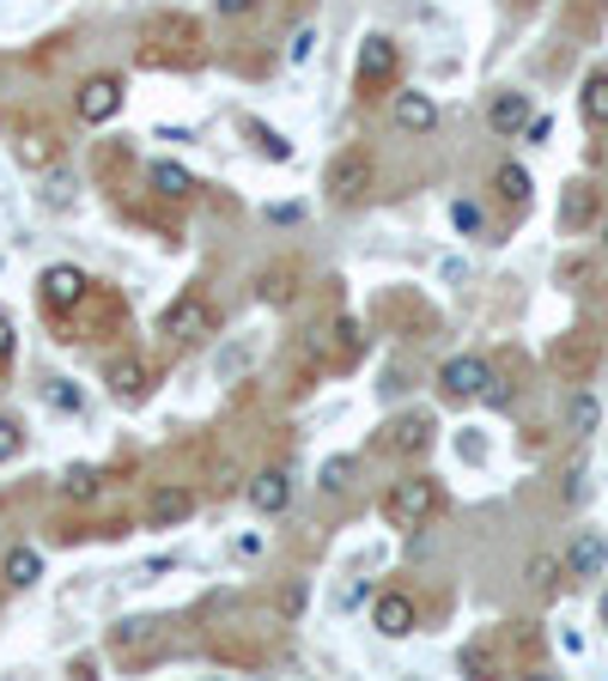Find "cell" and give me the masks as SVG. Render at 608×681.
Returning a JSON list of instances; mask_svg holds the SVG:
<instances>
[{
  "mask_svg": "<svg viewBox=\"0 0 608 681\" xmlns=\"http://www.w3.org/2000/svg\"><path fill=\"white\" fill-rule=\"evenodd\" d=\"M383 523L390 530H426V523L445 511V487L432 481V474H408V481H396L390 493H383Z\"/></svg>",
  "mask_w": 608,
  "mask_h": 681,
  "instance_id": "1",
  "label": "cell"
},
{
  "mask_svg": "<svg viewBox=\"0 0 608 681\" xmlns=\"http://www.w3.org/2000/svg\"><path fill=\"white\" fill-rule=\"evenodd\" d=\"M159 336H165V341H177V347H201L207 336H213V304H207L196 287L177 292V299L159 311Z\"/></svg>",
  "mask_w": 608,
  "mask_h": 681,
  "instance_id": "2",
  "label": "cell"
},
{
  "mask_svg": "<svg viewBox=\"0 0 608 681\" xmlns=\"http://www.w3.org/2000/svg\"><path fill=\"white\" fill-rule=\"evenodd\" d=\"M86 299H92V280H86L73 262H56V268H43V274H37V304H43L56 323H68Z\"/></svg>",
  "mask_w": 608,
  "mask_h": 681,
  "instance_id": "3",
  "label": "cell"
},
{
  "mask_svg": "<svg viewBox=\"0 0 608 681\" xmlns=\"http://www.w3.org/2000/svg\"><path fill=\"white\" fill-rule=\"evenodd\" d=\"M322 189H329L335 208H359V201H366V189H371V152L366 147L335 152L329 171H322Z\"/></svg>",
  "mask_w": 608,
  "mask_h": 681,
  "instance_id": "4",
  "label": "cell"
},
{
  "mask_svg": "<svg viewBox=\"0 0 608 681\" xmlns=\"http://www.w3.org/2000/svg\"><path fill=\"white\" fill-rule=\"evenodd\" d=\"M359 92L366 98H378V92H390L396 86V73H402V43H396V37H366V43H359Z\"/></svg>",
  "mask_w": 608,
  "mask_h": 681,
  "instance_id": "5",
  "label": "cell"
},
{
  "mask_svg": "<svg viewBox=\"0 0 608 681\" xmlns=\"http://www.w3.org/2000/svg\"><path fill=\"white\" fill-rule=\"evenodd\" d=\"M487 383H494V365H487L481 353H457L438 365V395L445 402H481Z\"/></svg>",
  "mask_w": 608,
  "mask_h": 681,
  "instance_id": "6",
  "label": "cell"
},
{
  "mask_svg": "<svg viewBox=\"0 0 608 681\" xmlns=\"http://www.w3.org/2000/svg\"><path fill=\"white\" fill-rule=\"evenodd\" d=\"M103 383H110V395L122 408H140L152 395V383H159V371H152V359H140V353H122V359H110V371H103Z\"/></svg>",
  "mask_w": 608,
  "mask_h": 681,
  "instance_id": "7",
  "label": "cell"
},
{
  "mask_svg": "<svg viewBox=\"0 0 608 681\" xmlns=\"http://www.w3.org/2000/svg\"><path fill=\"white\" fill-rule=\"evenodd\" d=\"M122 98H128V86L116 80V73H92V80L80 86V98H73V110H80L86 128H103L110 116H122Z\"/></svg>",
  "mask_w": 608,
  "mask_h": 681,
  "instance_id": "8",
  "label": "cell"
},
{
  "mask_svg": "<svg viewBox=\"0 0 608 681\" xmlns=\"http://www.w3.org/2000/svg\"><path fill=\"white\" fill-rule=\"evenodd\" d=\"M608 572V535L602 530H578L572 548H566V578H578V584H590V578Z\"/></svg>",
  "mask_w": 608,
  "mask_h": 681,
  "instance_id": "9",
  "label": "cell"
},
{
  "mask_svg": "<svg viewBox=\"0 0 608 681\" xmlns=\"http://www.w3.org/2000/svg\"><path fill=\"white\" fill-rule=\"evenodd\" d=\"M243 499H250L262 518H280V511L292 505V474L287 469H256L250 487H243Z\"/></svg>",
  "mask_w": 608,
  "mask_h": 681,
  "instance_id": "10",
  "label": "cell"
},
{
  "mask_svg": "<svg viewBox=\"0 0 608 681\" xmlns=\"http://www.w3.org/2000/svg\"><path fill=\"white\" fill-rule=\"evenodd\" d=\"M12 159H19L24 171H56V164H61V134H56V128H19Z\"/></svg>",
  "mask_w": 608,
  "mask_h": 681,
  "instance_id": "11",
  "label": "cell"
},
{
  "mask_svg": "<svg viewBox=\"0 0 608 681\" xmlns=\"http://www.w3.org/2000/svg\"><path fill=\"white\" fill-rule=\"evenodd\" d=\"M371 627H378L383 639H408L413 633V597H402V590H378V597H371Z\"/></svg>",
  "mask_w": 608,
  "mask_h": 681,
  "instance_id": "12",
  "label": "cell"
},
{
  "mask_svg": "<svg viewBox=\"0 0 608 681\" xmlns=\"http://www.w3.org/2000/svg\"><path fill=\"white\" fill-rule=\"evenodd\" d=\"M597 213H602L597 183H585V177H578V183L560 189V226L566 231H590V226H597Z\"/></svg>",
  "mask_w": 608,
  "mask_h": 681,
  "instance_id": "13",
  "label": "cell"
},
{
  "mask_svg": "<svg viewBox=\"0 0 608 681\" xmlns=\"http://www.w3.org/2000/svg\"><path fill=\"white\" fill-rule=\"evenodd\" d=\"M529 122H536L529 92H494V104H487V128H494V134H524Z\"/></svg>",
  "mask_w": 608,
  "mask_h": 681,
  "instance_id": "14",
  "label": "cell"
},
{
  "mask_svg": "<svg viewBox=\"0 0 608 681\" xmlns=\"http://www.w3.org/2000/svg\"><path fill=\"white\" fill-rule=\"evenodd\" d=\"M426 444H432V414H402L383 427V451H396V457H420Z\"/></svg>",
  "mask_w": 608,
  "mask_h": 681,
  "instance_id": "15",
  "label": "cell"
},
{
  "mask_svg": "<svg viewBox=\"0 0 608 681\" xmlns=\"http://www.w3.org/2000/svg\"><path fill=\"white\" fill-rule=\"evenodd\" d=\"M396 128L402 134H432L438 128V104H432V92H396Z\"/></svg>",
  "mask_w": 608,
  "mask_h": 681,
  "instance_id": "16",
  "label": "cell"
},
{
  "mask_svg": "<svg viewBox=\"0 0 608 681\" xmlns=\"http://www.w3.org/2000/svg\"><path fill=\"white\" fill-rule=\"evenodd\" d=\"M103 645H110L116 658H147V651L159 645V621H116Z\"/></svg>",
  "mask_w": 608,
  "mask_h": 681,
  "instance_id": "17",
  "label": "cell"
},
{
  "mask_svg": "<svg viewBox=\"0 0 608 681\" xmlns=\"http://www.w3.org/2000/svg\"><path fill=\"white\" fill-rule=\"evenodd\" d=\"M189 511H196V493H189V487H159L152 505H147V523L152 530H171V523L189 518Z\"/></svg>",
  "mask_w": 608,
  "mask_h": 681,
  "instance_id": "18",
  "label": "cell"
},
{
  "mask_svg": "<svg viewBox=\"0 0 608 681\" xmlns=\"http://www.w3.org/2000/svg\"><path fill=\"white\" fill-rule=\"evenodd\" d=\"M256 299L262 304H275V311H287L292 299H299V268H262V274H256Z\"/></svg>",
  "mask_w": 608,
  "mask_h": 681,
  "instance_id": "19",
  "label": "cell"
},
{
  "mask_svg": "<svg viewBox=\"0 0 608 681\" xmlns=\"http://www.w3.org/2000/svg\"><path fill=\"white\" fill-rule=\"evenodd\" d=\"M0 578H7V590H31L37 578H43V554H37V548H12Z\"/></svg>",
  "mask_w": 608,
  "mask_h": 681,
  "instance_id": "20",
  "label": "cell"
},
{
  "mask_svg": "<svg viewBox=\"0 0 608 681\" xmlns=\"http://www.w3.org/2000/svg\"><path fill=\"white\" fill-rule=\"evenodd\" d=\"M457 670L469 675V681H494L499 675V651L487 645V639H469V645L457 651Z\"/></svg>",
  "mask_w": 608,
  "mask_h": 681,
  "instance_id": "21",
  "label": "cell"
},
{
  "mask_svg": "<svg viewBox=\"0 0 608 681\" xmlns=\"http://www.w3.org/2000/svg\"><path fill=\"white\" fill-rule=\"evenodd\" d=\"M494 196L506 201L511 213L529 208V171H524V164H499V171H494Z\"/></svg>",
  "mask_w": 608,
  "mask_h": 681,
  "instance_id": "22",
  "label": "cell"
},
{
  "mask_svg": "<svg viewBox=\"0 0 608 681\" xmlns=\"http://www.w3.org/2000/svg\"><path fill=\"white\" fill-rule=\"evenodd\" d=\"M147 177H152V189H159L165 201H189V196H196V177H189L183 164H171V159H159Z\"/></svg>",
  "mask_w": 608,
  "mask_h": 681,
  "instance_id": "23",
  "label": "cell"
},
{
  "mask_svg": "<svg viewBox=\"0 0 608 681\" xmlns=\"http://www.w3.org/2000/svg\"><path fill=\"white\" fill-rule=\"evenodd\" d=\"M578 110H585L590 128H608V68L585 73V92H578Z\"/></svg>",
  "mask_w": 608,
  "mask_h": 681,
  "instance_id": "24",
  "label": "cell"
},
{
  "mask_svg": "<svg viewBox=\"0 0 608 681\" xmlns=\"http://www.w3.org/2000/svg\"><path fill=\"white\" fill-rule=\"evenodd\" d=\"M566 427H572V439H590V432L602 427V402H597L590 390H578L572 408H566Z\"/></svg>",
  "mask_w": 608,
  "mask_h": 681,
  "instance_id": "25",
  "label": "cell"
},
{
  "mask_svg": "<svg viewBox=\"0 0 608 681\" xmlns=\"http://www.w3.org/2000/svg\"><path fill=\"white\" fill-rule=\"evenodd\" d=\"M560 578H566V554L554 560V554H536L529 560V584L541 590V597H554V590H560Z\"/></svg>",
  "mask_w": 608,
  "mask_h": 681,
  "instance_id": "26",
  "label": "cell"
},
{
  "mask_svg": "<svg viewBox=\"0 0 608 681\" xmlns=\"http://www.w3.org/2000/svg\"><path fill=\"white\" fill-rule=\"evenodd\" d=\"M43 402L56 408V414H80V408H86V395H80V383H68V378H49V383H43Z\"/></svg>",
  "mask_w": 608,
  "mask_h": 681,
  "instance_id": "27",
  "label": "cell"
},
{
  "mask_svg": "<svg viewBox=\"0 0 608 681\" xmlns=\"http://www.w3.org/2000/svg\"><path fill=\"white\" fill-rule=\"evenodd\" d=\"M590 359H597V347H590V341H560V347H554V365L572 371V378H585Z\"/></svg>",
  "mask_w": 608,
  "mask_h": 681,
  "instance_id": "28",
  "label": "cell"
},
{
  "mask_svg": "<svg viewBox=\"0 0 608 681\" xmlns=\"http://www.w3.org/2000/svg\"><path fill=\"white\" fill-rule=\"evenodd\" d=\"M98 487H103V474L92 469V462H73V469L61 474V493H68V499H92Z\"/></svg>",
  "mask_w": 608,
  "mask_h": 681,
  "instance_id": "29",
  "label": "cell"
},
{
  "mask_svg": "<svg viewBox=\"0 0 608 681\" xmlns=\"http://www.w3.org/2000/svg\"><path fill=\"white\" fill-rule=\"evenodd\" d=\"M450 226L462 231V238H475V231L487 226V213H481V201H450Z\"/></svg>",
  "mask_w": 608,
  "mask_h": 681,
  "instance_id": "30",
  "label": "cell"
},
{
  "mask_svg": "<svg viewBox=\"0 0 608 681\" xmlns=\"http://www.w3.org/2000/svg\"><path fill=\"white\" fill-rule=\"evenodd\" d=\"M19 451H24V432H19V420H12V414H0V462H12Z\"/></svg>",
  "mask_w": 608,
  "mask_h": 681,
  "instance_id": "31",
  "label": "cell"
},
{
  "mask_svg": "<svg viewBox=\"0 0 608 681\" xmlns=\"http://www.w3.org/2000/svg\"><path fill=\"white\" fill-rule=\"evenodd\" d=\"M250 134H256V147H262L268 159H292V147H287V140L275 134V128H256V122H250Z\"/></svg>",
  "mask_w": 608,
  "mask_h": 681,
  "instance_id": "32",
  "label": "cell"
},
{
  "mask_svg": "<svg viewBox=\"0 0 608 681\" xmlns=\"http://www.w3.org/2000/svg\"><path fill=\"white\" fill-rule=\"evenodd\" d=\"M347 474H353V457H335V462H322V487H329V493H341V487H347Z\"/></svg>",
  "mask_w": 608,
  "mask_h": 681,
  "instance_id": "33",
  "label": "cell"
},
{
  "mask_svg": "<svg viewBox=\"0 0 608 681\" xmlns=\"http://www.w3.org/2000/svg\"><path fill=\"white\" fill-rule=\"evenodd\" d=\"M12 353H19V329H12V317L0 311V365H12Z\"/></svg>",
  "mask_w": 608,
  "mask_h": 681,
  "instance_id": "34",
  "label": "cell"
},
{
  "mask_svg": "<svg viewBox=\"0 0 608 681\" xmlns=\"http://www.w3.org/2000/svg\"><path fill=\"white\" fill-rule=\"evenodd\" d=\"M560 280H566V287H585V280H590V262H585V256H566V262H560Z\"/></svg>",
  "mask_w": 608,
  "mask_h": 681,
  "instance_id": "35",
  "label": "cell"
},
{
  "mask_svg": "<svg viewBox=\"0 0 608 681\" xmlns=\"http://www.w3.org/2000/svg\"><path fill=\"white\" fill-rule=\"evenodd\" d=\"M511 395H517V383L494 378V383H487V395H481V402H487V408H511Z\"/></svg>",
  "mask_w": 608,
  "mask_h": 681,
  "instance_id": "36",
  "label": "cell"
},
{
  "mask_svg": "<svg viewBox=\"0 0 608 681\" xmlns=\"http://www.w3.org/2000/svg\"><path fill=\"white\" fill-rule=\"evenodd\" d=\"M310 49H317V31H310V24H305V31L292 37V49H287V56H292V61H310Z\"/></svg>",
  "mask_w": 608,
  "mask_h": 681,
  "instance_id": "37",
  "label": "cell"
},
{
  "mask_svg": "<svg viewBox=\"0 0 608 681\" xmlns=\"http://www.w3.org/2000/svg\"><path fill=\"white\" fill-rule=\"evenodd\" d=\"M250 365V347H238V353H226V365H219V378H231V371Z\"/></svg>",
  "mask_w": 608,
  "mask_h": 681,
  "instance_id": "38",
  "label": "cell"
},
{
  "mask_svg": "<svg viewBox=\"0 0 608 681\" xmlns=\"http://www.w3.org/2000/svg\"><path fill=\"white\" fill-rule=\"evenodd\" d=\"M68 675H80V681H92V675H98V663H92V658H73V663H68Z\"/></svg>",
  "mask_w": 608,
  "mask_h": 681,
  "instance_id": "39",
  "label": "cell"
},
{
  "mask_svg": "<svg viewBox=\"0 0 608 681\" xmlns=\"http://www.w3.org/2000/svg\"><path fill=\"white\" fill-rule=\"evenodd\" d=\"M219 12H226V19H238V12H256V0H219Z\"/></svg>",
  "mask_w": 608,
  "mask_h": 681,
  "instance_id": "40",
  "label": "cell"
},
{
  "mask_svg": "<svg viewBox=\"0 0 608 681\" xmlns=\"http://www.w3.org/2000/svg\"><path fill=\"white\" fill-rule=\"evenodd\" d=\"M597 614H602V627H608V590H602V602H597Z\"/></svg>",
  "mask_w": 608,
  "mask_h": 681,
  "instance_id": "41",
  "label": "cell"
}]
</instances>
